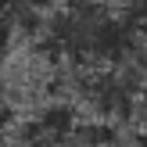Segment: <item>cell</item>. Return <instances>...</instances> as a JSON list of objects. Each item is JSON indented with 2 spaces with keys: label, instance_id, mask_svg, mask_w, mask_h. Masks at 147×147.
Here are the masks:
<instances>
[{
  "label": "cell",
  "instance_id": "obj_1",
  "mask_svg": "<svg viewBox=\"0 0 147 147\" xmlns=\"http://www.w3.org/2000/svg\"><path fill=\"white\" fill-rule=\"evenodd\" d=\"M43 50L72 68H111L140 40L133 25L104 0H65L43 18Z\"/></svg>",
  "mask_w": 147,
  "mask_h": 147
},
{
  "label": "cell",
  "instance_id": "obj_2",
  "mask_svg": "<svg viewBox=\"0 0 147 147\" xmlns=\"http://www.w3.org/2000/svg\"><path fill=\"white\" fill-rule=\"evenodd\" d=\"M72 93L93 115V122H126L147 104L140 93L126 83L119 68H72Z\"/></svg>",
  "mask_w": 147,
  "mask_h": 147
},
{
  "label": "cell",
  "instance_id": "obj_3",
  "mask_svg": "<svg viewBox=\"0 0 147 147\" xmlns=\"http://www.w3.org/2000/svg\"><path fill=\"white\" fill-rule=\"evenodd\" d=\"M47 18V0H0V47L22 29H40Z\"/></svg>",
  "mask_w": 147,
  "mask_h": 147
},
{
  "label": "cell",
  "instance_id": "obj_4",
  "mask_svg": "<svg viewBox=\"0 0 147 147\" xmlns=\"http://www.w3.org/2000/svg\"><path fill=\"white\" fill-rule=\"evenodd\" d=\"M68 147H126L115 126H104V122H79L76 133H72Z\"/></svg>",
  "mask_w": 147,
  "mask_h": 147
},
{
  "label": "cell",
  "instance_id": "obj_5",
  "mask_svg": "<svg viewBox=\"0 0 147 147\" xmlns=\"http://www.w3.org/2000/svg\"><path fill=\"white\" fill-rule=\"evenodd\" d=\"M136 147H147V140H140V144H136Z\"/></svg>",
  "mask_w": 147,
  "mask_h": 147
},
{
  "label": "cell",
  "instance_id": "obj_6",
  "mask_svg": "<svg viewBox=\"0 0 147 147\" xmlns=\"http://www.w3.org/2000/svg\"><path fill=\"white\" fill-rule=\"evenodd\" d=\"M61 4H65V0H61Z\"/></svg>",
  "mask_w": 147,
  "mask_h": 147
}]
</instances>
